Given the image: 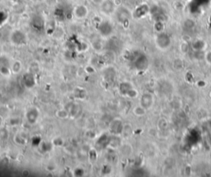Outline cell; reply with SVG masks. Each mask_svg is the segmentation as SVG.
Instances as JSON below:
<instances>
[{
  "label": "cell",
  "instance_id": "obj_11",
  "mask_svg": "<svg viewBox=\"0 0 211 177\" xmlns=\"http://www.w3.org/2000/svg\"><path fill=\"white\" fill-rule=\"evenodd\" d=\"M31 23H32V26L36 30H41L42 28H44V19L42 18V17L39 16V15H36L32 18Z\"/></svg>",
  "mask_w": 211,
  "mask_h": 177
},
{
  "label": "cell",
  "instance_id": "obj_4",
  "mask_svg": "<svg viewBox=\"0 0 211 177\" xmlns=\"http://www.w3.org/2000/svg\"><path fill=\"white\" fill-rule=\"evenodd\" d=\"M115 5L114 0H103L101 4V11L106 15L112 14L115 12Z\"/></svg>",
  "mask_w": 211,
  "mask_h": 177
},
{
  "label": "cell",
  "instance_id": "obj_5",
  "mask_svg": "<svg viewBox=\"0 0 211 177\" xmlns=\"http://www.w3.org/2000/svg\"><path fill=\"white\" fill-rule=\"evenodd\" d=\"M39 115L40 113L36 107H29L26 112V119L29 123L31 124L36 123L38 120Z\"/></svg>",
  "mask_w": 211,
  "mask_h": 177
},
{
  "label": "cell",
  "instance_id": "obj_6",
  "mask_svg": "<svg viewBox=\"0 0 211 177\" xmlns=\"http://www.w3.org/2000/svg\"><path fill=\"white\" fill-rule=\"evenodd\" d=\"M88 8L83 4H79L74 8L73 14L78 19H83L88 15Z\"/></svg>",
  "mask_w": 211,
  "mask_h": 177
},
{
  "label": "cell",
  "instance_id": "obj_12",
  "mask_svg": "<svg viewBox=\"0 0 211 177\" xmlns=\"http://www.w3.org/2000/svg\"><path fill=\"white\" fill-rule=\"evenodd\" d=\"M86 95H87L86 91H85L83 89H82V88L78 87L74 90V96L76 99L83 100V99H84V98L86 97Z\"/></svg>",
  "mask_w": 211,
  "mask_h": 177
},
{
  "label": "cell",
  "instance_id": "obj_8",
  "mask_svg": "<svg viewBox=\"0 0 211 177\" xmlns=\"http://www.w3.org/2000/svg\"><path fill=\"white\" fill-rule=\"evenodd\" d=\"M123 125L121 123V122L119 119H114L111 123H110L109 126V129L111 133L113 134H120L122 133L123 131Z\"/></svg>",
  "mask_w": 211,
  "mask_h": 177
},
{
  "label": "cell",
  "instance_id": "obj_15",
  "mask_svg": "<svg viewBox=\"0 0 211 177\" xmlns=\"http://www.w3.org/2000/svg\"><path fill=\"white\" fill-rule=\"evenodd\" d=\"M22 70V63L19 61H16L12 66V71L13 73H19Z\"/></svg>",
  "mask_w": 211,
  "mask_h": 177
},
{
  "label": "cell",
  "instance_id": "obj_2",
  "mask_svg": "<svg viewBox=\"0 0 211 177\" xmlns=\"http://www.w3.org/2000/svg\"><path fill=\"white\" fill-rule=\"evenodd\" d=\"M97 31L101 36L106 37V36H109L112 34L113 26L108 21H102L97 26Z\"/></svg>",
  "mask_w": 211,
  "mask_h": 177
},
{
  "label": "cell",
  "instance_id": "obj_14",
  "mask_svg": "<svg viewBox=\"0 0 211 177\" xmlns=\"http://www.w3.org/2000/svg\"><path fill=\"white\" fill-rule=\"evenodd\" d=\"M40 67L39 65L36 62H32V63L29 66V73H31L33 75H36L39 72Z\"/></svg>",
  "mask_w": 211,
  "mask_h": 177
},
{
  "label": "cell",
  "instance_id": "obj_7",
  "mask_svg": "<svg viewBox=\"0 0 211 177\" xmlns=\"http://www.w3.org/2000/svg\"><path fill=\"white\" fill-rule=\"evenodd\" d=\"M65 109H66V110L70 114V116L72 117L78 116L79 114H80V112H81L80 106L78 104L74 102L68 103L66 106H65Z\"/></svg>",
  "mask_w": 211,
  "mask_h": 177
},
{
  "label": "cell",
  "instance_id": "obj_18",
  "mask_svg": "<svg viewBox=\"0 0 211 177\" xmlns=\"http://www.w3.org/2000/svg\"><path fill=\"white\" fill-rule=\"evenodd\" d=\"M134 114L136 115H143L144 114V109L141 107H137L136 109H134Z\"/></svg>",
  "mask_w": 211,
  "mask_h": 177
},
{
  "label": "cell",
  "instance_id": "obj_16",
  "mask_svg": "<svg viewBox=\"0 0 211 177\" xmlns=\"http://www.w3.org/2000/svg\"><path fill=\"white\" fill-rule=\"evenodd\" d=\"M8 137V132L6 128H0V142L5 141Z\"/></svg>",
  "mask_w": 211,
  "mask_h": 177
},
{
  "label": "cell",
  "instance_id": "obj_17",
  "mask_svg": "<svg viewBox=\"0 0 211 177\" xmlns=\"http://www.w3.org/2000/svg\"><path fill=\"white\" fill-rule=\"evenodd\" d=\"M0 73L4 76H9L10 74H11V71H10L9 68H7L6 66H2L0 69Z\"/></svg>",
  "mask_w": 211,
  "mask_h": 177
},
{
  "label": "cell",
  "instance_id": "obj_3",
  "mask_svg": "<svg viewBox=\"0 0 211 177\" xmlns=\"http://www.w3.org/2000/svg\"><path fill=\"white\" fill-rule=\"evenodd\" d=\"M115 12L116 19L120 23H125V22H128L130 18V16H131L130 11L125 7H119L118 9L115 10Z\"/></svg>",
  "mask_w": 211,
  "mask_h": 177
},
{
  "label": "cell",
  "instance_id": "obj_13",
  "mask_svg": "<svg viewBox=\"0 0 211 177\" xmlns=\"http://www.w3.org/2000/svg\"><path fill=\"white\" fill-rule=\"evenodd\" d=\"M55 115H56L58 118H60V119H67L68 117H70V114H69V113H68V111L66 110L65 108V109L58 110V111L55 113Z\"/></svg>",
  "mask_w": 211,
  "mask_h": 177
},
{
  "label": "cell",
  "instance_id": "obj_19",
  "mask_svg": "<svg viewBox=\"0 0 211 177\" xmlns=\"http://www.w3.org/2000/svg\"><path fill=\"white\" fill-rule=\"evenodd\" d=\"M33 1H35V2H41V1H43V0H33Z\"/></svg>",
  "mask_w": 211,
  "mask_h": 177
},
{
  "label": "cell",
  "instance_id": "obj_9",
  "mask_svg": "<svg viewBox=\"0 0 211 177\" xmlns=\"http://www.w3.org/2000/svg\"><path fill=\"white\" fill-rule=\"evenodd\" d=\"M35 77L34 75L31 73L29 74H26V75L23 76V82H24V85L26 87L29 88V89H31L33 88L36 85V82H35Z\"/></svg>",
  "mask_w": 211,
  "mask_h": 177
},
{
  "label": "cell",
  "instance_id": "obj_10",
  "mask_svg": "<svg viewBox=\"0 0 211 177\" xmlns=\"http://www.w3.org/2000/svg\"><path fill=\"white\" fill-rule=\"evenodd\" d=\"M149 7L147 6L146 4H142L140 6L137 7L135 11H134V16L135 17H138V18H140V17H144V15H146L149 12Z\"/></svg>",
  "mask_w": 211,
  "mask_h": 177
},
{
  "label": "cell",
  "instance_id": "obj_1",
  "mask_svg": "<svg viewBox=\"0 0 211 177\" xmlns=\"http://www.w3.org/2000/svg\"><path fill=\"white\" fill-rule=\"evenodd\" d=\"M10 41L16 46H21L26 42V36L21 30H15L10 35Z\"/></svg>",
  "mask_w": 211,
  "mask_h": 177
}]
</instances>
